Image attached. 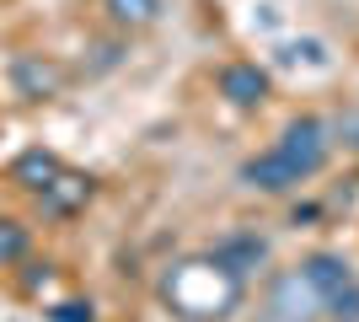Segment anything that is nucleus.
I'll list each match as a JSON object with an SVG mask.
<instances>
[{
	"mask_svg": "<svg viewBox=\"0 0 359 322\" xmlns=\"http://www.w3.org/2000/svg\"><path fill=\"white\" fill-rule=\"evenodd\" d=\"M11 177H16L22 188H32V194H43V188L60 177V161H54L48 151H27V156H22V161L11 167Z\"/></svg>",
	"mask_w": 359,
	"mask_h": 322,
	"instance_id": "nucleus-8",
	"label": "nucleus"
},
{
	"mask_svg": "<svg viewBox=\"0 0 359 322\" xmlns=\"http://www.w3.org/2000/svg\"><path fill=\"white\" fill-rule=\"evenodd\" d=\"M263 236H252V231H236V236H225V242H215V269H225L231 279H241V274H252L257 263H263Z\"/></svg>",
	"mask_w": 359,
	"mask_h": 322,
	"instance_id": "nucleus-5",
	"label": "nucleus"
},
{
	"mask_svg": "<svg viewBox=\"0 0 359 322\" xmlns=\"http://www.w3.org/2000/svg\"><path fill=\"white\" fill-rule=\"evenodd\" d=\"M300 279H306L311 301H332L338 290H348V285H354V269H348L338 253H311V258L300 263Z\"/></svg>",
	"mask_w": 359,
	"mask_h": 322,
	"instance_id": "nucleus-3",
	"label": "nucleus"
},
{
	"mask_svg": "<svg viewBox=\"0 0 359 322\" xmlns=\"http://www.w3.org/2000/svg\"><path fill=\"white\" fill-rule=\"evenodd\" d=\"M241 183L257 188V194H290V188H300L306 177L285 161V151H279V145H269V151H257L252 161L241 167Z\"/></svg>",
	"mask_w": 359,
	"mask_h": 322,
	"instance_id": "nucleus-2",
	"label": "nucleus"
},
{
	"mask_svg": "<svg viewBox=\"0 0 359 322\" xmlns=\"http://www.w3.org/2000/svg\"><path fill=\"white\" fill-rule=\"evenodd\" d=\"M32 247V231L22 226V220H11V215H0V269H11V263L27 258Z\"/></svg>",
	"mask_w": 359,
	"mask_h": 322,
	"instance_id": "nucleus-9",
	"label": "nucleus"
},
{
	"mask_svg": "<svg viewBox=\"0 0 359 322\" xmlns=\"http://www.w3.org/2000/svg\"><path fill=\"white\" fill-rule=\"evenodd\" d=\"M279 151H285V161L311 183L316 172L327 167V156H332V129L322 119H311V113H306V119H290L285 135H279Z\"/></svg>",
	"mask_w": 359,
	"mask_h": 322,
	"instance_id": "nucleus-1",
	"label": "nucleus"
},
{
	"mask_svg": "<svg viewBox=\"0 0 359 322\" xmlns=\"http://www.w3.org/2000/svg\"><path fill=\"white\" fill-rule=\"evenodd\" d=\"M38 199H43V204H48L54 215H70L75 204H86V199H91V183H86V177H75V172H65V167H60V177H54V183H48L43 194H38Z\"/></svg>",
	"mask_w": 359,
	"mask_h": 322,
	"instance_id": "nucleus-6",
	"label": "nucleus"
},
{
	"mask_svg": "<svg viewBox=\"0 0 359 322\" xmlns=\"http://www.w3.org/2000/svg\"><path fill=\"white\" fill-rule=\"evenodd\" d=\"M220 97L231 107H257L263 97H269V76H263L252 60H236V65L220 70Z\"/></svg>",
	"mask_w": 359,
	"mask_h": 322,
	"instance_id": "nucleus-4",
	"label": "nucleus"
},
{
	"mask_svg": "<svg viewBox=\"0 0 359 322\" xmlns=\"http://www.w3.org/2000/svg\"><path fill=\"white\" fill-rule=\"evenodd\" d=\"M322 311H327L332 322H359V279L348 285V290H338L332 301H322Z\"/></svg>",
	"mask_w": 359,
	"mask_h": 322,
	"instance_id": "nucleus-10",
	"label": "nucleus"
},
{
	"mask_svg": "<svg viewBox=\"0 0 359 322\" xmlns=\"http://www.w3.org/2000/svg\"><path fill=\"white\" fill-rule=\"evenodd\" d=\"M60 322H91L86 307H60Z\"/></svg>",
	"mask_w": 359,
	"mask_h": 322,
	"instance_id": "nucleus-11",
	"label": "nucleus"
},
{
	"mask_svg": "<svg viewBox=\"0 0 359 322\" xmlns=\"http://www.w3.org/2000/svg\"><path fill=\"white\" fill-rule=\"evenodd\" d=\"M102 11H107L113 27L140 32V27H150V22L161 16V0H102Z\"/></svg>",
	"mask_w": 359,
	"mask_h": 322,
	"instance_id": "nucleus-7",
	"label": "nucleus"
}]
</instances>
